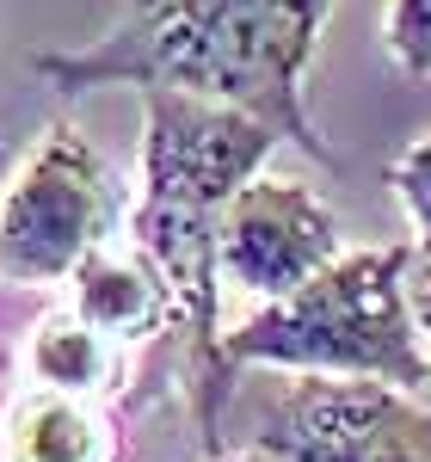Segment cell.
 <instances>
[{"mask_svg":"<svg viewBox=\"0 0 431 462\" xmlns=\"http://www.w3.org/2000/svg\"><path fill=\"white\" fill-rule=\"evenodd\" d=\"M333 6L339 0H124L99 37L43 50L32 69L56 93L167 87L247 111L308 161L333 167L339 154L308 111V69Z\"/></svg>","mask_w":431,"mask_h":462,"instance_id":"1","label":"cell"},{"mask_svg":"<svg viewBox=\"0 0 431 462\" xmlns=\"http://www.w3.org/2000/svg\"><path fill=\"white\" fill-rule=\"evenodd\" d=\"M284 143L247 111L185 99L154 87L142 93V191L130 204V241L160 265L185 339V401L197 420L204 457H228V407L241 370L222 352V210L252 173H265Z\"/></svg>","mask_w":431,"mask_h":462,"instance_id":"2","label":"cell"},{"mask_svg":"<svg viewBox=\"0 0 431 462\" xmlns=\"http://www.w3.org/2000/svg\"><path fill=\"white\" fill-rule=\"evenodd\" d=\"M413 247H358L339 253L321 278L259 302L241 327L222 333L234 370L278 376H370L395 389H431V352L413 296H407Z\"/></svg>","mask_w":431,"mask_h":462,"instance_id":"3","label":"cell"},{"mask_svg":"<svg viewBox=\"0 0 431 462\" xmlns=\"http://www.w3.org/2000/svg\"><path fill=\"white\" fill-rule=\"evenodd\" d=\"M124 185L87 130L50 124L0 185V284H69L117 241Z\"/></svg>","mask_w":431,"mask_h":462,"instance_id":"4","label":"cell"},{"mask_svg":"<svg viewBox=\"0 0 431 462\" xmlns=\"http://www.w3.org/2000/svg\"><path fill=\"white\" fill-rule=\"evenodd\" d=\"M247 450L278 462H431V407L370 376H289L252 407Z\"/></svg>","mask_w":431,"mask_h":462,"instance_id":"5","label":"cell"},{"mask_svg":"<svg viewBox=\"0 0 431 462\" xmlns=\"http://www.w3.org/2000/svg\"><path fill=\"white\" fill-rule=\"evenodd\" d=\"M345 253L339 216L315 185L284 173H252L222 210V290L284 302Z\"/></svg>","mask_w":431,"mask_h":462,"instance_id":"6","label":"cell"},{"mask_svg":"<svg viewBox=\"0 0 431 462\" xmlns=\"http://www.w3.org/2000/svg\"><path fill=\"white\" fill-rule=\"evenodd\" d=\"M69 309L80 320H93L99 333H111L117 346H148V339L179 327L173 290L136 241L130 247L105 241L93 259H80V272L69 278Z\"/></svg>","mask_w":431,"mask_h":462,"instance_id":"7","label":"cell"},{"mask_svg":"<svg viewBox=\"0 0 431 462\" xmlns=\"http://www.w3.org/2000/svg\"><path fill=\"white\" fill-rule=\"evenodd\" d=\"M124 426L105 401L19 389L0 413V462H124Z\"/></svg>","mask_w":431,"mask_h":462,"instance_id":"8","label":"cell"},{"mask_svg":"<svg viewBox=\"0 0 431 462\" xmlns=\"http://www.w3.org/2000/svg\"><path fill=\"white\" fill-rule=\"evenodd\" d=\"M25 376L37 389L80 394V401H111L130 376V346H117L93 320L74 309H50L25 339Z\"/></svg>","mask_w":431,"mask_h":462,"instance_id":"9","label":"cell"},{"mask_svg":"<svg viewBox=\"0 0 431 462\" xmlns=\"http://www.w3.org/2000/svg\"><path fill=\"white\" fill-rule=\"evenodd\" d=\"M389 185H395V204H400V216H407V228H413V247L431 253V130L413 136V143L395 154Z\"/></svg>","mask_w":431,"mask_h":462,"instance_id":"10","label":"cell"},{"mask_svg":"<svg viewBox=\"0 0 431 462\" xmlns=\"http://www.w3.org/2000/svg\"><path fill=\"white\" fill-rule=\"evenodd\" d=\"M382 50L407 80H431V0H389Z\"/></svg>","mask_w":431,"mask_h":462,"instance_id":"11","label":"cell"},{"mask_svg":"<svg viewBox=\"0 0 431 462\" xmlns=\"http://www.w3.org/2000/svg\"><path fill=\"white\" fill-rule=\"evenodd\" d=\"M407 296H413V315H419V333H426V352H431V253L419 272H407Z\"/></svg>","mask_w":431,"mask_h":462,"instance_id":"12","label":"cell"},{"mask_svg":"<svg viewBox=\"0 0 431 462\" xmlns=\"http://www.w3.org/2000/svg\"><path fill=\"white\" fill-rule=\"evenodd\" d=\"M216 462H278V457H265V450H247V444H241V450H228V457H216Z\"/></svg>","mask_w":431,"mask_h":462,"instance_id":"13","label":"cell"},{"mask_svg":"<svg viewBox=\"0 0 431 462\" xmlns=\"http://www.w3.org/2000/svg\"><path fill=\"white\" fill-rule=\"evenodd\" d=\"M0 154H6V148H0Z\"/></svg>","mask_w":431,"mask_h":462,"instance_id":"14","label":"cell"}]
</instances>
